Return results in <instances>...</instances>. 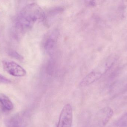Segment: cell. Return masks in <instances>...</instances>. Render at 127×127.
I'll use <instances>...</instances> for the list:
<instances>
[{"instance_id":"obj_8","label":"cell","mask_w":127,"mask_h":127,"mask_svg":"<svg viewBox=\"0 0 127 127\" xmlns=\"http://www.w3.org/2000/svg\"><path fill=\"white\" fill-rule=\"evenodd\" d=\"M0 103L4 109L10 111L13 108V104L10 99L4 94H0Z\"/></svg>"},{"instance_id":"obj_7","label":"cell","mask_w":127,"mask_h":127,"mask_svg":"<svg viewBox=\"0 0 127 127\" xmlns=\"http://www.w3.org/2000/svg\"><path fill=\"white\" fill-rule=\"evenodd\" d=\"M22 118L18 114L15 115L7 122V127H24V119Z\"/></svg>"},{"instance_id":"obj_2","label":"cell","mask_w":127,"mask_h":127,"mask_svg":"<svg viewBox=\"0 0 127 127\" xmlns=\"http://www.w3.org/2000/svg\"><path fill=\"white\" fill-rule=\"evenodd\" d=\"M72 109L69 104L63 108L59 118L57 127H72Z\"/></svg>"},{"instance_id":"obj_1","label":"cell","mask_w":127,"mask_h":127,"mask_svg":"<svg viewBox=\"0 0 127 127\" xmlns=\"http://www.w3.org/2000/svg\"><path fill=\"white\" fill-rule=\"evenodd\" d=\"M44 18V13L38 4L35 3L29 4L19 13L16 25L20 32L25 33L30 30L37 21Z\"/></svg>"},{"instance_id":"obj_6","label":"cell","mask_w":127,"mask_h":127,"mask_svg":"<svg viewBox=\"0 0 127 127\" xmlns=\"http://www.w3.org/2000/svg\"><path fill=\"white\" fill-rule=\"evenodd\" d=\"M102 75V73L97 71H93L85 76L81 81L80 85L84 87L89 86L98 80Z\"/></svg>"},{"instance_id":"obj_9","label":"cell","mask_w":127,"mask_h":127,"mask_svg":"<svg viewBox=\"0 0 127 127\" xmlns=\"http://www.w3.org/2000/svg\"><path fill=\"white\" fill-rule=\"evenodd\" d=\"M116 125L118 127H127V112L117 121Z\"/></svg>"},{"instance_id":"obj_5","label":"cell","mask_w":127,"mask_h":127,"mask_svg":"<svg viewBox=\"0 0 127 127\" xmlns=\"http://www.w3.org/2000/svg\"><path fill=\"white\" fill-rule=\"evenodd\" d=\"M58 36L57 31H53L48 34L45 40L44 47L47 53L50 55H52L54 52L57 42Z\"/></svg>"},{"instance_id":"obj_3","label":"cell","mask_w":127,"mask_h":127,"mask_svg":"<svg viewBox=\"0 0 127 127\" xmlns=\"http://www.w3.org/2000/svg\"><path fill=\"white\" fill-rule=\"evenodd\" d=\"M113 111L109 107H106L100 109L96 114L95 119L97 127H104L113 116Z\"/></svg>"},{"instance_id":"obj_11","label":"cell","mask_w":127,"mask_h":127,"mask_svg":"<svg viewBox=\"0 0 127 127\" xmlns=\"http://www.w3.org/2000/svg\"><path fill=\"white\" fill-rule=\"evenodd\" d=\"M10 81L0 74V84H8L10 83Z\"/></svg>"},{"instance_id":"obj_4","label":"cell","mask_w":127,"mask_h":127,"mask_svg":"<svg viewBox=\"0 0 127 127\" xmlns=\"http://www.w3.org/2000/svg\"><path fill=\"white\" fill-rule=\"evenodd\" d=\"M3 65L4 70L14 77H23L27 74L24 69L15 62L4 60L3 62Z\"/></svg>"},{"instance_id":"obj_10","label":"cell","mask_w":127,"mask_h":127,"mask_svg":"<svg viewBox=\"0 0 127 127\" xmlns=\"http://www.w3.org/2000/svg\"><path fill=\"white\" fill-rule=\"evenodd\" d=\"M9 55L12 57L18 60H21L23 59V57L21 55H20L18 52L15 51H12L9 53Z\"/></svg>"}]
</instances>
